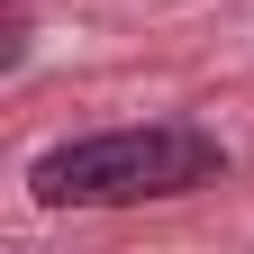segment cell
Listing matches in <instances>:
<instances>
[{
	"mask_svg": "<svg viewBox=\"0 0 254 254\" xmlns=\"http://www.w3.org/2000/svg\"><path fill=\"white\" fill-rule=\"evenodd\" d=\"M209 182H227V145L190 118H145V127L46 145L27 164V200L37 209H145V200H190Z\"/></svg>",
	"mask_w": 254,
	"mask_h": 254,
	"instance_id": "obj_1",
	"label": "cell"
}]
</instances>
